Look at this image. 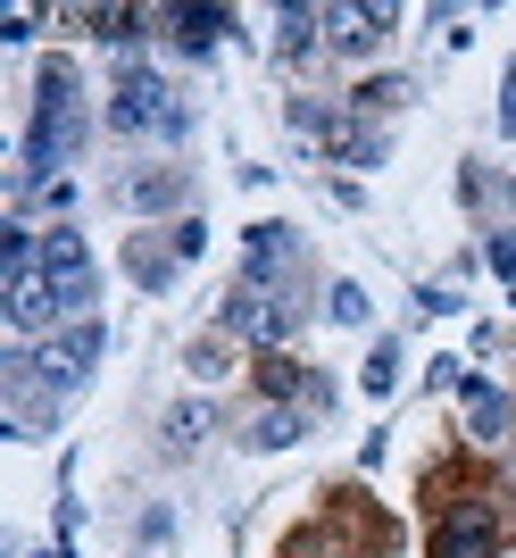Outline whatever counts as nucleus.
<instances>
[{"instance_id": "obj_12", "label": "nucleus", "mask_w": 516, "mask_h": 558, "mask_svg": "<svg viewBox=\"0 0 516 558\" xmlns=\"http://www.w3.org/2000/svg\"><path fill=\"white\" fill-rule=\"evenodd\" d=\"M458 392H467L475 442H500V434H508V392H492V384H483V375H467V384H458Z\"/></svg>"}, {"instance_id": "obj_3", "label": "nucleus", "mask_w": 516, "mask_h": 558, "mask_svg": "<svg viewBox=\"0 0 516 558\" xmlns=\"http://www.w3.org/2000/svg\"><path fill=\"white\" fill-rule=\"evenodd\" d=\"M109 125H118V134H184L192 117H184V100L167 93V75L125 68L118 93H109Z\"/></svg>"}, {"instance_id": "obj_8", "label": "nucleus", "mask_w": 516, "mask_h": 558, "mask_svg": "<svg viewBox=\"0 0 516 558\" xmlns=\"http://www.w3.org/2000/svg\"><path fill=\"white\" fill-rule=\"evenodd\" d=\"M383 25H392V9H325V43L342 59H367L383 43Z\"/></svg>"}, {"instance_id": "obj_21", "label": "nucleus", "mask_w": 516, "mask_h": 558, "mask_svg": "<svg viewBox=\"0 0 516 558\" xmlns=\"http://www.w3.org/2000/svg\"><path fill=\"white\" fill-rule=\"evenodd\" d=\"M192 375H225V342H217V333H209V342H192Z\"/></svg>"}, {"instance_id": "obj_22", "label": "nucleus", "mask_w": 516, "mask_h": 558, "mask_svg": "<svg viewBox=\"0 0 516 558\" xmlns=\"http://www.w3.org/2000/svg\"><path fill=\"white\" fill-rule=\"evenodd\" d=\"M492 267H500V276L516 283V233H492Z\"/></svg>"}, {"instance_id": "obj_7", "label": "nucleus", "mask_w": 516, "mask_h": 558, "mask_svg": "<svg viewBox=\"0 0 516 558\" xmlns=\"http://www.w3.org/2000/svg\"><path fill=\"white\" fill-rule=\"evenodd\" d=\"M134 217H159V209H184L192 201V175L184 167H150V175H125V192H118Z\"/></svg>"}, {"instance_id": "obj_16", "label": "nucleus", "mask_w": 516, "mask_h": 558, "mask_svg": "<svg viewBox=\"0 0 516 558\" xmlns=\"http://www.w3.org/2000/svg\"><path fill=\"white\" fill-rule=\"evenodd\" d=\"M200 434H209V400H184V409L167 417V450H192Z\"/></svg>"}, {"instance_id": "obj_19", "label": "nucleus", "mask_w": 516, "mask_h": 558, "mask_svg": "<svg viewBox=\"0 0 516 558\" xmlns=\"http://www.w3.org/2000/svg\"><path fill=\"white\" fill-rule=\"evenodd\" d=\"M333 326H367V292L358 283H333Z\"/></svg>"}, {"instance_id": "obj_23", "label": "nucleus", "mask_w": 516, "mask_h": 558, "mask_svg": "<svg viewBox=\"0 0 516 558\" xmlns=\"http://www.w3.org/2000/svg\"><path fill=\"white\" fill-rule=\"evenodd\" d=\"M500 134H516V68H508V84H500Z\"/></svg>"}, {"instance_id": "obj_4", "label": "nucleus", "mask_w": 516, "mask_h": 558, "mask_svg": "<svg viewBox=\"0 0 516 558\" xmlns=\"http://www.w3.org/2000/svg\"><path fill=\"white\" fill-rule=\"evenodd\" d=\"M42 283L59 292L67 317H84V301H93V251H84V233H42Z\"/></svg>"}, {"instance_id": "obj_24", "label": "nucleus", "mask_w": 516, "mask_h": 558, "mask_svg": "<svg viewBox=\"0 0 516 558\" xmlns=\"http://www.w3.org/2000/svg\"><path fill=\"white\" fill-rule=\"evenodd\" d=\"M42 558H59V550H42Z\"/></svg>"}, {"instance_id": "obj_20", "label": "nucleus", "mask_w": 516, "mask_h": 558, "mask_svg": "<svg viewBox=\"0 0 516 558\" xmlns=\"http://www.w3.org/2000/svg\"><path fill=\"white\" fill-rule=\"evenodd\" d=\"M200 242H209V226H200V217H184V226L167 233V251H175V258H200Z\"/></svg>"}, {"instance_id": "obj_1", "label": "nucleus", "mask_w": 516, "mask_h": 558, "mask_svg": "<svg viewBox=\"0 0 516 558\" xmlns=\"http://www.w3.org/2000/svg\"><path fill=\"white\" fill-rule=\"evenodd\" d=\"M84 150V100H75V68L67 59H50L34 75V125L17 142V192H50L59 184V167Z\"/></svg>"}, {"instance_id": "obj_10", "label": "nucleus", "mask_w": 516, "mask_h": 558, "mask_svg": "<svg viewBox=\"0 0 516 558\" xmlns=\"http://www.w3.org/2000/svg\"><path fill=\"white\" fill-rule=\"evenodd\" d=\"M275 276H292V226H250V276H242V283L267 292Z\"/></svg>"}, {"instance_id": "obj_13", "label": "nucleus", "mask_w": 516, "mask_h": 558, "mask_svg": "<svg viewBox=\"0 0 516 558\" xmlns=\"http://www.w3.org/2000/svg\"><path fill=\"white\" fill-rule=\"evenodd\" d=\"M317 34H325V9H283V17H275V50H283V59L317 50Z\"/></svg>"}, {"instance_id": "obj_11", "label": "nucleus", "mask_w": 516, "mask_h": 558, "mask_svg": "<svg viewBox=\"0 0 516 558\" xmlns=\"http://www.w3.org/2000/svg\"><path fill=\"white\" fill-rule=\"evenodd\" d=\"M258 392H267V400H292V392H308V400H325V384H308V375H300V359H283V350H258Z\"/></svg>"}, {"instance_id": "obj_2", "label": "nucleus", "mask_w": 516, "mask_h": 558, "mask_svg": "<svg viewBox=\"0 0 516 558\" xmlns=\"http://www.w3.org/2000/svg\"><path fill=\"white\" fill-rule=\"evenodd\" d=\"M93 359H100V326H93V317H75V326H59V333H50V350H9V384L25 392V384L42 375V384L75 392V384L93 375Z\"/></svg>"}, {"instance_id": "obj_5", "label": "nucleus", "mask_w": 516, "mask_h": 558, "mask_svg": "<svg viewBox=\"0 0 516 558\" xmlns=\"http://www.w3.org/2000/svg\"><path fill=\"white\" fill-rule=\"evenodd\" d=\"M500 550V509L492 500H467V509H450L433 525V550L425 558H492Z\"/></svg>"}, {"instance_id": "obj_14", "label": "nucleus", "mask_w": 516, "mask_h": 558, "mask_svg": "<svg viewBox=\"0 0 516 558\" xmlns=\"http://www.w3.org/2000/svg\"><path fill=\"white\" fill-rule=\"evenodd\" d=\"M300 442V409H258L250 417V450H292Z\"/></svg>"}, {"instance_id": "obj_18", "label": "nucleus", "mask_w": 516, "mask_h": 558, "mask_svg": "<svg viewBox=\"0 0 516 558\" xmlns=\"http://www.w3.org/2000/svg\"><path fill=\"white\" fill-rule=\"evenodd\" d=\"M400 375V342H376V359H367V392H392Z\"/></svg>"}, {"instance_id": "obj_15", "label": "nucleus", "mask_w": 516, "mask_h": 558, "mask_svg": "<svg viewBox=\"0 0 516 558\" xmlns=\"http://www.w3.org/2000/svg\"><path fill=\"white\" fill-rule=\"evenodd\" d=\"M125 267H134V283H150V292H167L184 258H175V251H159V242H134V251H125Z\"/></svg>"}, {"instance_id": "obj_6", "label": "nucleus", "mask_w": 516, "mask_h": 558, "mask_svg": "<svg viewBox=\"0 0 516 558\" xmlns=\"http://www.w3.org/2000/svg\"><path fill=\"white\" fill-rule=\"evenodd\" d=\"M225 333H242V342H258V350H275L283 333H292V301H275V292L242 283L234 301H225Z\"/></svg>"}, {"instance_id": "obj_9", "label": "nucleus", "mask_w": 516, "mask_h": 558, "mask_svg": "<svg viewBox=\"0 0 516 558\" xmlns=\"http://www.w3.org/2000/svg\"><path fill=\"white\" fill-rule=\"evenodd\" d=\"M167 25H175V43H184L192 59H209V50L234 34V9H167Z\"/></svg>"}, {"instance_id": "obj_17", "label": "nucleus", "mask_w": 516, "mask_h": 558, "mask_svg": "<svg viewBox=\"0 0 516 558\" xmlns=\"http://www.w3.org/2000/svg\"><path fill=\"white\" fill-rule=\"evenodd\" d=\"M408 100V84L400 75H376V84H358V109H400Z\"/></svg>"}]
</instances>
